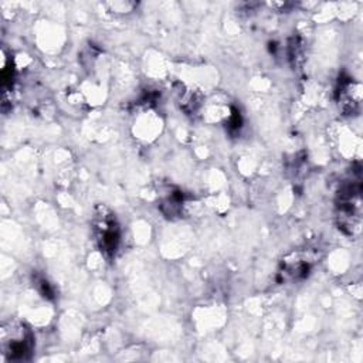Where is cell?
I'll return each mask as SVG.
<instances>
[{
  "label": "cell",
  "mask_w": 363,
  "mask_h": 363,
  "mask_svg": "<svg viewBox=\"0 0 363 363\" xmlns=\"http://www.w3.org/2000/svg\"><path fill=\"white\" fill-rule=\"evenodd\" d=\"M336 220L347 235H357L362 225V194L357 183L345 184L336 199Z\"/></svg>",
  "instance_id": "obj_1"
},
{
  "label": "cell",
  "mask_w": 363,
  "mask_h": 363,
  "mask_svg": "<svg viewBox=\"0 0 363 363\" xmlns=\"http://www.w3.org/2000/svg\"><path fill=\"white\" fill-rule=\"evenodd\" d=\"M34 347V336L24 323H13L3 329L1 349L9 360H26Z\"/></svg>",
  "instance_id": "obj_2"
},
{
  "label": "cell",
  "mask_w": 363,
  "mask_h": 363,
  "mask_svg": "<svg viewBox=\"0 0 363 363\" xmlns=\"http://www.w3.org/2000/svg\"><path fill=\"white\" fill-rule=\"evenodd\" d=\"M360 102H362L360 85L357 82H354L353 79H350V78L342 79L339 82V88H337V104H339V108L345 113L353 115V113L359 112Z\"/></svg>",
  "instance_id": "obj_4"
},
{
  "label": "cell",
  "mask_w": 363,
  "mask_h": 363,
  "mask_svg": "<svg viewBox=\"0 0 363 363\" xmlns=\"http://www.w3.org/2000/svg\"><path fill=\"white\" fill-rule=\"evenodd\" d=\"M94 234L99 250L108 257L115 255L121 240V231L115 216L105 207H98L95 211Z\"/></svg>",
  "instance_id": "obj_3"
},
{
  "label": "cell",
  "mask_w": 363,
  "mask_h": 363,
  "mask_svg": "<svg viewBox=\"0 0 363 363\" xmlns=\"http://www.w3.org/2000/svg\"><path fill=\"white\" fill-rule=\"evenodd\" d=\"M38 289L40 292L43 294V296H47V298H51L52 296V289L50 286V284L45 281V279H38Z\"/></svg>",
  "instance_id": "obj_5"
}]
</instances>
